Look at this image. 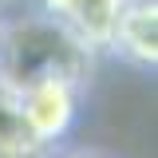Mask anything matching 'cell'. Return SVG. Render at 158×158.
<instances>
[{"instance_id": "9c48e42d", "label": "cell", "mask_w": 158, "mask_h": 158, "mask_svg": "<svg viewBox=\"0 0 158 158\" xmlns=\"http://www.w3.org/2000/svg\"><path fill=\"white\" fill-rule=\"evenodd\" d=\"M8 4H12V0H0V8H8Z\"/></svg>"}, {"instance_id": "ba28073f", "label": "cell", "mask_w": 158, "mask_h": 158, "mask_svg": "<svg viewBox=\"0 0 158 158\" xmlns=\"http://www.w3.org/2000/svg\"><path fill=\"white\" fill-rule=\"evenodd\" d=\"M0 44H4V16H0Z\"/></svg>"}, {"instance_id": "52a82bcc", "label": "cell", "mask_w": 158, "mask_h": 158, "mask_svg": "<svg viewBox=\"0 0 158 158\" xmlns=\"http://www.w3.org/2000/svg\"><path fill=\"white\" fill-rule=\"evenodd\" d=\"M71 158H103V154H71Z\"/></svg>"}, {"instance_id": "8992f818", "label": "cell", "mask_w": 158, "mask_h": 158, "mask_svg": "<svg viewBox=\"0 0 158 158\" xmlns=\"http://www.w3.org/2000/svg\"><path fill=\"white\" fill-rule=\"evenodd\" d=\"M32 4H36V12H44V16H59L67 0H32Z\"/></svg>"}, {"instance_id": "5b68a950", "label": "cell", "mask_w": 158, "mask_h": 158, "mask_svg": "<svg viewBox=\"0 0 158 158\" xmlns=\"http://www.w3.org/2000/svg\"><path fill=\"white\" fill-rule=\"evenodd\" d=\"M0 158H56L52 146H44L32 135L20 111V91L8 79H0Z\"/></svg>"}, {"instance_id": "3957f363", "label": "cell", "mask_w": 158, "mask_h": 158, "mask_svg": "<svg viewBox=\"0 0 158 158\" xmlns=\"http://www.w3.org/2000/svg\"><path fill=\"white\" fill-rule=\"evenodd\" d=\"M111 56L131 63L135 71L158 67V0H127L123 16H118L115 40H111Z\"/></svg>"}, {"instance_id": "277c9868", "label": "cell", "mask_w": 158, "mask_h": 158, "mask_svg": "<svg viewBox=\"0 0 158 158\" xmlns=\"http://www.w3.org/2000/svg\"><path fill=\"white\" fill-rule=\"evenodd\" d=\"M127 0H67L59 20L71 28V36L91 52V56H111V40H115L118 16H123Z\"/></svg>"}, {"instance_id": "7a4b0ae2", "label": "cell", "mask_w": 158, "mask_h": 158, "mask_svg": "<svg viewBox=\"0 0 158 158\" xmlns=\"http://www.w3.org/2000/svg\"><path fill=\"white\" fill-rule=\"evenodd\" d=\"M16 91H20V111L44 146L56 150L59 142L71 138V131L79 127V115H83L87 87H79L71 79H36Z\"/></svg>"}, {"instance_id": "6da1fadb", "label": "cell", "mask_w": 158, "mask_h": 158, "mask_svg": "<svg viewBox=\"0 0 158 158\" xmlns=\"http://www.w3.org/2000/svg\"><path fill=\"white\" fill-rule=\"evenodd\" d=\"M91 71H95V56L71 36V28L59 16L28 12L4 20L0 79H8L12 87H28L36 79H71L87 87Z\"/></svg>"}]
</instances>
